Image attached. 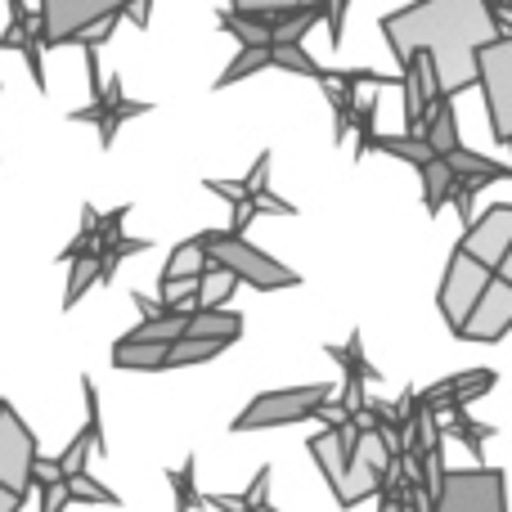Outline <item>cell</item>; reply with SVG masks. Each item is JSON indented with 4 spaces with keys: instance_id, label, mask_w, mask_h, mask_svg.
<instances>
[{
    "instance_id": "15",
    "label": "cell",
    "mask_w": 512,
    "mask_h": 512,
    "mask_svg": "<svg viewBox=\"0 0 512 512\" xmlns=\"http://www.w3.org/2000/svg\"><path fill=\"white\" fill-rule=\"evenodd\" d=\"M355 441V427H342V423H328V432L310 436V459L319 463L324 481L333 486V495L342 490V477H346V450Z\"/></svg>"
},
{
    "instance_id": "33",
    "label": "cell",
    "mask_w": 512,
    "mask_h": 512,
    "mask_svg": "<svg viewBox=\"0 0 512 512\" xmlns=\"http://www.w3.org/2000/svg\"><path fill=\"white\" fill-rule=\"evenodd\" d=\"M18 508H23V499L9 495V490H0V512H18Z\"/></svg>"
},
{
    "instance_id": "12",
    "label": "cell",
    "mask_w": 512,
    "mask_h": 512,
    "mask_svg": "<svg viewBox=\"0 0 512 512\" xmlns=\"http://www.w3.org/2000/svg\"><path fill=\"white\" fill-rule=\"evenodd\" d=\"M508 324H512V283L508 274H495L490 288L481 292V301L472 306V315L463 319L459 337H468V342H499L508 333Z\"/></svg>"
},
{
    "instance_id": "8",
    "label": "cell",
    "mask_w": 512,
    "mask_h": 512,
    "mask_svg": "<svg viewBox=\"0 0 512 512\" xmlns=\"http://www.w3.org/2000/svg\"><path fill=\"white\" fill-rule=\"evenodd\" d=\"M207 189L212 194H221L225 203H234V225L230 234H248V225L256 221L261 212H274V216H292V203H283V198L270 194V153H261V158L252 162L248 180L243 185H225V180H207Z\"/></svg>"
},
{
    "instance_id": "34",
    "label": "cell",
    "mask_w": 512,
    "mask_h": 512,
    "mask_svg": "<svg viewBox=\"0 0 512 512\" xmlns=\"http://www.w3.org/2000/svg\"><path fill=\"white\" fill-rule=\"evenodd\" d=\"M0 405H5V400H0Z\"/></svg>"
},
{
    "instance_id": "17",
    "label": "cell",
    "mask_w": 512,
    "mask_h": 512,
    "mask_svg": "<svg viewBox=\"0 0 512 512\" xmlns=\"http://www.w3.org/2000/svg\"><path fill=\"white\" fill-rule=\"evenodd\" d=\"M185 337H194V342H239L243 337V315H234V310H194L185 324Z\"/></svg>"
},
{
    "instance_id": "3",
    "label": "cell",
    "mask_w": 512,
    "mask_h": 512,
    "mask_svg": "<svg viewBox=\"0 0 512 512\" xmlns=\"http://www.w3.org/2000/svg\"><path fill=\"white\" fill-rule=\"evenodd\" d=\"M117 23H122V5H95V0H45L36 9L41 45H86V50H99Z\"/></svg>"
},
{
    "instance_id": "23",
    "label": "cell",
    "mask_w": 512,
    "mask_h": 512,
    "mask_svg": "<svg viewBox=\"0 0 512 512\" xmlns=\"http://www.w3.org/2000/svg\"><path fill=\"white\" fill-rule=\"evenodd\" d=\"M162 360H167V346H144V342H131V337H122L113 346L117 369H162Z\"/></svg>"
},
{
    "instance_id": "21",
    "label": "cell",
    "mask_w": 512,
    "mask_h": 512,
    "mask_svg": "<svg viewBox=\"0 0 512 512\" xmlns=\"http://www.w3.org/2000/svg\"><path fill=\"white\" fill-rule=\"evenodd\" d=\"M234 288H239L234 274H225L221 265H207L203 279H198V310H225V301L234 297Z\"/></svg>"
},
{
    "instance_id": "31",
    "label": "cell",
    "mask_w": 512,
    "mask_h": 512,
    "mask_svg": "<svg viewBox=\"0 0 512 512\" xmlns=\"http://www.w3.org/2000/svg\"><path fill=\"white\" fill-rule=\"evenodd\" d=\"M171 486H176V512H189V508L203 504V499H198V490H194V459H189L185 468L171 472Z\"/></svg>"
},
{
    "instance_id": "1",
    "label": "cell",
    "mask_w": 512,
    "mask_h": 512,
    "mask_svg": "<svg viewBox=\"0 0 512 512\" xmlns=\"http://www.w3.org/2000/svg\"><path fill=\"white\" fill-rule=\"evenodd\" d=\"M382 36L400 68L427 59L441 99H450L477 86V50L508 32H499V9L486 0H423L382 18Z\"/></svg>"
},
{
    "instance_id": "20",
    "label": "cell",
    "mask_w": 512,
    "mask_h": 512,
    "mask_svg": "<svg viewBox=\"0 0 512 512\" xmlns=\"http://www.w3.org/2000/svg\"><path fill=\"white\" fill-rule=\"evenodd\" d=\"M364 149H378V153H391V158H405L409 167H418V171L436 158V153L423 144V135H373Z\"/></svg>"
},
{
    "instance_id": "7",
    "label": "cell",
    "mask_w": 512,
    "mask_h": 512,
    "mask_svg": "<svg viewBox=\"0 0 512 512\" xmlns=\"http://www.w3.org/2000/svg\"><path fill=\"white\" fill-rule=\"evenodd\" d=\"M477 81L486 90L495 144H508L512 140V36H495L490 45L477 50Z\"/></svg>"
},
{
    "instance_id": "5",
    "label": "cell",
    "mask_w": 512,
    "mask_h": 512,
    "mask_svg": "<svg viewBox=\"0 0 512 512\" xmlns=\"http://www.w3.org/2000/svg\"><path fill=\"white\" fill-rule=\"evenodd\" d=\"M427 512H504V472H441Z\"/></svg>"
},
{
    "instance_id": "13",
    "label": "cell",
    "mask_w": 512,
    "mask_h": 512,
    "mask_svg": "<svg viewBox=\"0 0 512 512\" xmlns=\"http://www.w3.org/2000/svg\"><path fill=\"white\" fill-rule=\"evenodd\" d=\"M149 108H153V104H140V99H126V95H122V77H113L104 90H99L95 99H90V108L72 113V122H95V126H99V144H104V149H113L117 126L131 122V117H144Z\"/></svg>"
},
{
    "instance_id": "24",
    "label": "cell",
    "mask_w": 512,
    "mask_h": 512,
    "mask_svg": "<svg viewBox=\"0 0 512 512\" xmlns=\"http://www.w3.org/2000/svg\"><path fill=\"white\" fill-rule=\"evenodd\" d=\"M207 265H212V261H207V252L198 248L194 239H185L176 252H171V261H167V270H162V279H167V283H171V279H203Z\"/></svg>"
},
{
    "instance_id": "11",
    "label": "cell",
    "mask_w": 512,
    "mask_h": 512,
    "mask_svg": "<svg viewBox=\"0 0 512 512\" xmlns=\"http://www.w3.org/2000/svg\"><path fill=\"white\" fill-rule=\"evenodd\" d=\"M490 279H495V274L481 270L477 261H468V256H459V252L450 256V265H445V279H441V292H436V301H441V315H445V324H450L454 333H459L463 319L472 315V306H477L481 292L490 288Z\"/></svg>"
},
{
    "instance_id": "19",
    "label": "cell",
    "mask_w": 512,
    "mask_h": 512,
    "mask_svg": "<svg viewBox=\"0 0 512 512\" xmlns=\"http://www.w3.org/2000/svg\"><path fill=\"white\" fill-rule=\"evenodd\" d=\"M445 167H450V176L454 180H486V185H495V180H508V167L504 162H490V158H481V153H468L459 144L454 153H445Z\"/></svg>"
},
{
    "instance_id": "32",
    "label": "cell",
    "mask_w": 512,
    "mask_h": 512,
    "mask_svg": "<svg viewBox=\"0 0 512 512\" xmlns=\"http://www.w3.org/2000/svg\"><path fill=\"white\" fill-rule=\"evenodd\" d=\"M122 18H131V23H140V27H144V23H149V5H135V9H126V5H122Z\"/></svg>"
},
{
    "instance_id": "16",
    "label": "cell",
    "mask_w": 512,
    "mask_h": 512,
    "mask_svg": "<svg viewBox=\"0 0 512 512\" xmlns=\"http://www.w3.org/2000/svg\"><path fill=\"white\" fill-rule=\"evenodd\" d=\"M135 306L144 310V324L131 333V342H144V346H171L185 337V324L189 315H171L162 306H149V297H135Z\"/></svg>"
},
{
    "instance_id": "27",
    "label": "cell",
    "mask_w": 512,
    "mask_h": 512,
    "mask_svg": "<svg viewBox=\"0 0 512 512\" xmlns=\"http://www.w3.org/2000/svg\"><path fill=\"white\" fill-rule=\"evenodd\" d=\"M270 68H283V72H297V77H324V72H319V63L310 59L306 50H301V45H270Z\"/></svg>"
},
{
    "instance_id": "6",
    "label": "cell",
    "mask_w": 512,
    "mask_h": 512,
    "mask_svg": "<svg viewBox=\"0 0 512 512\" xmlns=\"http://www.w3.org/2000/svg\"><path fill=\"white\" fill-rule=\"evenodd\" d=\"M333 400V387H283V391H265L256 396L239 418L234 432H256V427H283V423H301V418L324 414V405Z\"/></svg>"
},
{
    "instance_id": "29",
    "label": "cell",
    "mask_w": 512,
    "mask_h": 512,
    "mask_svg": "<svg viewBox=\"0 0 512 512\" xmlns=\"http://www.w3.org/2000/svg\"><path fill=\"white\" fill-rule=\"evenodd\" d=\"M63 490H68V504H72V499H90V504H104V508H117V504H122V499H117L113 490L99 486L90 472H81V477H68V481H63Z\"/></svg>"
},
{
    "instance_id": "28",
    "label": "cell",
    "mask_w": 512,
    "mask_h": 512,
    "mask_svg": "<svg viewBox=\"0 0 512 512\" xmlns=\"http://www.w3.org/2000/svg\"><path fill=\"white\" fill-rule=\"evenodd\" d=\"M221 27L239 36L243 50H270V32H265V27H256V23H248V18H239L234 9H221Z\"/></svg>"
},
{
    "instance_id": "18",
    "label": "cell",
    "mask_w": 512,
    "mask_h": 512,
    "mask_svg": "<svg viewBox=\"0 0 512 512\" xmlns=\"http://www.w3.org/2000/svg\"><path fill=\"white\" fill-rule=\"evenodd\" d=\"M423 144L436 153V158H445V153L459 149V122H454L450 99L432 104V113H427V126H423Z\"/></svg>"
},
{
    "instance_id": "26",
    "label": "cell",
    "mask_w": 512,
    "mask_h": 512,
    "mask_svg": "<svg viewBox=\"0 0 512 512\" xmlns=\"http://www.w3.org/2000/svg\"><path fill=\"white\" fill-rule=\"evenodd\" d=\"M225 346L221 342H194V337H180V342L167 346V360H162V369H185V364H207L216 360Z\"/></svg>"
},
{
    "instance_id": "30",
    "label": "cell",
    "mask_w": 512,
    "mask_h": 512,
    "mask_svg": "<svg viewBox=\"0 0 512 512\" xmlns=\"http://www.w3.org/2000/svg\"><path fill=\"white\" fill-rule=\"evenodd\" d=\"M261 68H270V54H265V50H239V59L221 72V81H216V86L225 90V86H234V81L252 77V72H261Z\"/></svg>"
},
{
    "instance_id": "4",
    "label": "cell",
    "mask_w": 512,
    "mask_h": 512,
    "mask_svg": "<svg viewBox=\"0 0 512 512\" xmlns=\"http://www.w3.org/2000/svg\"><path fill=\"white\" fill-rule=\"evenodd\" d=\"M391 441L387 432L378 427H355V441L346 450V477H342V490H337V504L342 508H355L364 504L369 495H378L382 481L391 477Z\"/></svg>"
},
{
    "instance_id": "22",
    "label": "cell",
    "mask_w": 512,
    "mask_h": 512,
    "mask_svg": "<svg viewBox=\"0 0 512 512\" xmlns=\"http://www.w3.org/2000/svg\"><path fill=\"white\" fill-rule=\"evenodd\" d=\"M99 279H108V274H104V261H99L95 252H90V256H72V274H68V297H63V306L72 310V306H77L81 297H86L90 288H95Z\"/></svg>"
},
{
    "instance_id": "2",
    "label": "cell",
    "mask_w": 512,
    "mask_h": 512,
    "mask_svg": "<svg viewBox=\"0 0 512 512\" xmlns=\"http://www.w3.org/2000/svg\"><path fill=\"white\" fill-rule=\"evenodd\" d=\"M198 248L207 252V261L221 265L225 274H234L239 283H248V288H261V292H279V288H297V270H288L283 261H274L270 252H261L256 243L239 239V234L230 230H207L198 234Z\"/></svg>"
},
{
    "instance_id": "25",
    "label": "cell",
    "mask_w": 512,
    "mask_h": 512,
    "mask_svg": "<svg viewBox=\"0 0 512 512\" xmlns=\"http://www.w3.org/2000/svg\"><path fill=\"white\" fill-rule=\"evenodd\" d=\"M423 203H427V212H441L445 203H450V189H454V176H450V167H445L441 158H432L423 171Z\"/></svg>"
},
{
    "instance_id": "9",
    "label": "cell",
    "mask_w": 512,
    "mask_h": 512,
    "mask_svg": "<svg viewBox=\"0 0 512 512\" xmlns=\"http://www.w3.org/2000/svg\"><path fill=\"white\" fill-rule=\"evenodd\" d=\"M36 436L9 405H0V490L27 499L32 490V468H36Z\"/></svg>"
},
{
    "instance_id": "14",
    "label": "cell",
    "mask_w": 512,
    "mask_h": 512,
    "mask_svg": "<svg viewBox=\"0 0 512 512\" xmlns=\"http://www.w3.org/2000/svg\"><path fill=\"white\" fill-rule=\"evenodd\" d=\"M0 50H23L27 68H32L36 90H45V68H41V27H36V9L9 5V27L0 36Z\"/></svg>"
},
{
    "instance_id": "10",
    "label": "cell",
    "mask_w": 512,
    "mask_h": 512,
    "mask_svg": "<svg viewBox=\"0 0 512 512\" xmlns=\"http://www.w3.org/2000/svg\"><path fill=\"white\" fill-rule=\"evenodd\" d=\"M508 252H512V207L499 203L468 225V234H463V243H459V256L477 261L481 270H490V274H508Z\"/></svg>"
}]
</instances>
